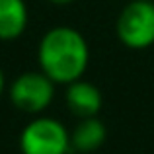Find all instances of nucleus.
Returning <instances> with one entry per match:
<instances>
[{"label": "nucleus", "instance_id": "nucleus-4", "mask_svg": "<svg viewBox=\"0 0 154 154\" xmlns=\"http://www.w3.org/2000/svg\"><path fill=\"white\" fill-rule=\"evenodd\" d=\"M10 102L23 113H41L51 105L55 98V82L41 70H29L20 74L12 82Z\"/></svg>", "mask_w": 154, "mask_h": 154}, {"label": "nucleus", "instance_id": "nucleus-3", "mask_svg": "<svg viewBox=\"0 0 154 154\" xmlns=\"http://www.w3.org/2000/svg\"><path fill=\"white\" fill-rule=\"evenodd\" d=\"M119 41L129 49L154 45V0H131L115 23Z\"/></svg>", "mask_w": 154, "mask_h": 154}, {"label": "nucleus", "instance_id": "nucleus-1", "mask_svg": "<svg viewBox=\"0 0 154 154\" xmlns=\"http://www.w3.org/2000/svg\"><path fill=\"white\" fill-rule=\"evenodd\" d=\"M39 70L55 84H70L82 78L90 60V49L78 29L70 26L51 27L37 47Z\"/></svg>", "mask_w": 154, "mask_h": 154}, {"label": "nucleus", "instance_id": "nucleus-7", "mask_svg": "<svg viewBox=\"0 0 154 154\" xmlns=\"http://www.w3.org/2000/svg\"><path fill=\"white\" fill-rule=\"evenodd\" d=\"M29 14L23 0H0V39L12 41L26 31Z\"/></svg>", "mask_w": 154, "mask_h": 154}, {"label": "nucleus", "instance_id": "nucleus-9", "mask_svg": "<svg viewBox=\"0 0 154 154\" xmlns=\"http://www.w3.org/2000/svg\"><path fill=\"white\" fill-rule=\"evenodd\" d=\"M47 2L57 4V6H63V4H70V2H74V0H47Z\"/></svg>", "mask_w": 154, "mask_h": 154}, {"label": "nucleus", "instance_id": "nucleus-6", "mask_svg": "<svg viewBox=\"0 0 154 154\" xmlns=\"http://www.w3.org/2000/svg\"><path fill=\"white\" fill-rule=\"evenodd\" d=\"M105 137H107V129L98 117L80 119V123L70 133V150L90 154L105 143Z\"/></svg>", "mask_w": 154, "mask_h": 154}, {"label": "nucleus", "instance_id": "nucleus-5", "mask_svg": "<svg viewBox=\"0 0 154 154\" xmlns=\"http://www.w3.org/2000/svg\"><path fill=\"white\" fill-rule=\"evenodd\" d=\"M102 92L98 86H94L88 80H74V82L66 84V105L70 109L72 115L78 119H86V117H96L98 111L102 109Z\"/></svg>", "mask_w": 154, "mask_h": 154}, {"label": "nucleus", "instance_id": "nucleus-8", "mask_svg": "<svg viewBox=\"0 0 154 154\" xmlns=\"http://www.w3.org/2000/svg\"><path fill=\"white\" fill-rule=\"evenodd\" d=\"M4 86H6V80H4V72H2V68H0V96H2V92H4Z\"/></svg>", "mask_w": 154, "mask_h": 154}, {"label": "nucleus", "instance_id": "nucleus-2", "mask_svg": "<svg viewBox=\"0 0 154 154\" xmlns=\"http://www.w3.org/2000/svg\"><path fill=\"white\" fill-rule=\"evenodd\" d=\"M22 154H68L70 133L55 117H35L22 129Z\"/></svg>", "mask_w": 154, "mask_h": 154}]
</instances>
